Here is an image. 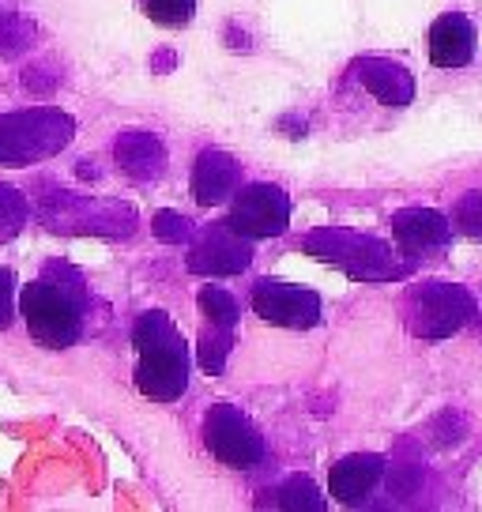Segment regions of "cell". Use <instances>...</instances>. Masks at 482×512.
<instances>
[{
  "label": "cell",
  "mask_w": 482,
  "mask_h": 512,
  "mask_svg": "<svg viewBox=\"0 0 482 512\" xmlns=\"http://www.w3.org/2000/svg\"><path fill=\"white\" fill-rule=\"evenodd\" d=\"M19 313L27 320L31 336L42 347H72L83 328V279L68 264L53 260L42 268V275L23 287L19 294Z\"/></svg>",
  "instance_id": "6da1fadb"
},
{
  "label": "cell",
  "mask_w": 482,
  "mask_h": 512,
  "mask_svg": "<svg viewBox=\"0 0 482 512\" xmlns=\"http://www.w3.org/2000/svg\"><path fill=\"white\" fill-rule=\"evenodd\" d=\"M132 343L140 351L136 388L151 400H177L185 392V384H189V347H185L181 332L174 328V320L159 313V309H151V313L136 320Z\"/></svg>",
  "instance_id": "7a4b0ae2"
},
{
  "label": "cell",
  "mask_w": 482,
  "mask_h": 512,
  "mask_svg": "<svg viewBox=\"0 0 482 512\" xmlns=\"http://www.w3.org/2000/svg\"><path fill=\"white\" fill-rule=\"evenodd\" d=\"M302 249L309 256H317L324 264L339 268L351 279L362 283H392L411 275V260H400L392 253V245H385L373 234H358V230H343V226H321V230H309Z\"/></svg>",
  "instance_id": "3957f363"
},
{
  "label": "cell",
  "mask_w": 482,
  "mask_h": 512,
  "mask_svg": "<svg viewBox=\"0 0 482 512\" xmlns=\"http://www.w3.org/2000/svg\"><path fill=\"white\" fill-rule=\"evenodd\" d=\"M76 136V121L65 110L38 106V110H19L0 117V166H34L42 159H53L65 151L68 140Z\"/></svg>",
  "instance_id": "277c9868"
},
{
  "label": "cell",
  "mask_w": 482,
  "mask_h": 512,
  "mask_svg": "<svg viewBox=\"0 0 482 512\" xmlns=\"http://www.w3.org/2000/svg\"><path fill=\"white\" fill-rule=\"evenodd\" d=\"M475 317V298L460 283H422L407 298V324L418 339H449Z\"/></svg>",
  "instance_id": "5b68a950"
},
{
  "label": "cell",
  "mask_w": 482,
  "mask_h": 512,
  "mask_svg": "<svg viewBox=\"0 0 482 512\" xmlns=\"http://www.w3.org/2000/svg\"><path fill=\"white\" fill-rule=\"evenodd\" d=\"M42 219L49 230H61V234H110V238L129 234L136 223L125 204L87 200V196H72V192L42 196Z\"/></svg>",
  "instance_id": "8992f818"
},
{
  "label": "cell",
  "mask_w": 482,
  "mask_h": 512,
  "mask_svg": "<svg viewBox=\"0 0 482 512\" xmlns=\"http://www.w3.org/2000/svg\"><path fill=\"white\" fill-rule=\"evenodd\" d=\"M204 441L219 464L234 471H253L264 460V441L257 426L241 415L234 403H215L204 418Z\"/></svg>",
  "instance_id": "52a82bcc"
},
{
  "label": "cell",
  "mask_w": 482,
  "mask_h": 512,
  "mask_svg": "<svg viewBox=\"0 0 482 512\" xmlns=\"http://www.w3.org/2000/svg\"><path fill=\"white\" fill-rule=\"evenodd\" d=\"M226 223L234 226L238 234H245L249 241L283 234L290 223L287 192L279 189V185H249V189H241L234 196V208H230Z\"/></svg>",
  "instance_id": "ba28073f"
},
{
  "label": "cell",
  "mask_w": 482,
  "mask_h": 512,
  "mask_svg": "<svg viewBox=\"0 0 482 512\" xmlns=\"http://www.w3.org/2000/svg\"><path fill=\"white\" fill-rule=\"evenodd\" d=\"M249 260H253L249 238L238 234L230 223H215L196 238L193 253H189V272L211 275V279H226V275L245 272Z\"/></svg>",
  "instance_id": "9c48e42d"
},
{
  "label": "cell",
  "mask_w": 482,
  "mask_h": 512,
  "mask_svg": "<svg viewBox=\"0 0 482 512\" xmlns=\"http://www.w3.org/2000/svg\"><path fill=\"white\" fill-rule=\"evenodd\" d=\"M253 313L279 328H313L321 320V298L313 290L264 279L253 290Z\"/></svg>",
  "instance_id": "30bf717a"
},
{
  "label": "cell",
  "mask_w": 482,
  "mask_h": 512,
  "mask_svg": "<svg viewBox=\"0 0 482 512\" xmlns=\"http://www.w3.org/2000/svg\"><path fill=\"white\" fill-rule=\"evenodd\" d=\"M381 479H385V456H377V452H354V456H343L332 467L328 490H332V497H336L339 505H362L377 490Z\"/></svg>",
  "instance_id": "8fae6325"
},
{
  "label": "cell",
  "mask_w": 482,
  "mask_h": 512,
  "mask_svg": "<svg viewBox=\"0 0 482 512\" xmlns=\"http://www.w3.org/2000/svg\"><path fill=\"white\" fill-rule=\"evenodd\" d=\"M354 72H358L362 87H366L377 102H385V106H407V102L415 98V80H411V72H407L400 61L362 57V61L354 64Z\"/></svg>",
  "instance_id": "7c38bea8"
},
{
  "label": "cell",
  "mask_w": 482,
  "mask_h": 512,
  "mask_svg": "<svg viewBox=\"0 0 482 512\" xmlns=\"http://www.w3.org/2000/svg\"><path fill=\"white\" fill-rule=\"evenodd\" d=\"M392 234L407 253H426L452 238V223L434 208H403L392 215Z\"/></svg>",
  "instance_id": "4fadbf2b"
},
{
  "label": "cell",
  "mask_w": 482,
  "mask_h": 512,
  "mask_svg": "<svg viewBox=\"0 0 482 512\" xmlns=\"http://www.w3.org/2000/svg\"><path fill=\"white\" fill-rule=\"evenodd\" d=\"M475 42L479 38H475L471 19L460 16V12H449L430 27V61L437 68H464L475 57Z\"/></svg>",
  "instance_id": "5bb4252c"
},
{
  "label": "cell",
  "mask_w": 482,
  "mask_h": 512,
  "mask_svg": "<svg viewBox=\"0 0 482 512\" xmlns=\"http://www.w3.org/2000/svg\"><path fill=\"white\" fill-rule=\"evenodd\" d=\"M113 155H117V166L132 177V181H155V177L166 170V147L159 144V136L151 132H121L117 144H113Z\"/></svg>",
  "instance_id": "9a60e30c"
},
{
  "label": "cell",
  "mask_w": 482,
  "mask_h": 512,
  "mask_svg": "<svg viewBox=\"0 0 482 512\" xmlns=\"http://www.w3.org/2000/svg\"><path fill=\"white\" fill-rule=\"evenodd\" d=\"M238 189V162L230 159L226 151H204L193 166V196L196 204H223L230 192Z\"/></svg>",
  "instance_id": "2e32d148"
},
{
  "label": "cell",
  "mask_w": 482,
  "mask_h": 512,
  "mask_svg": "<svg viewBox=\"0 0 482 512\" xmlns=\"http://www.w3.org/2000/svg\"><path fill=\"white\" fill-rule=\"evenodd\" d=\"M275 505L287 512H321L328 501H324V494L317 490V482L309 479V475H290L275 490Z\"/></svg>",
  "instance_id": "e0dca14e"
},
{
  "label": "cell",
  "mask_w": 482,
  "mask_h": 512,
  "mask_svg": "<svg viewBox=\"0 0 482 512\" xmlns=\"http://www.w3.org/2000/svg\"><path fill=\"white\" fill-rule=\"evenodd\" d=\"M230 339H234V328H219V324H211L208 332L200 336V366L208 369V373H223L226 366V354H230Z\"/></svg>",
  "instance_id": "ac0fdd59"
},
{
  "label": "cell",
  "mask_w": 482,
  "mask_h": 512,
  "mask_svg": "<svg viewBox=\"0 0 482 512\" xmlns=\"http://www.w3.org/2000/svg\"><path fill=\"white\" fill-rule=\"evenodd\" d=\"M200 313H204L211 324H219V328H234V324H238V302H234L223 287L200 290Z\"/></svg>",
  "instance_id": "d6986e66"
},
{
  "label": "cell",
  "mask_w": 482,
  "mask_h": 512,
  "mask_svg": "<svg viewBox=\"0 0 482 512\" xmlns=\"http://www.w3.org/2000/svg\"><path fill=\"white\" fill-rule=\"evenodd\" d=\"M23 223H27V200L16 189L0 185V241L16 238Z\"/></svg>",
  "instance_id": "ffe728a7"
},
{
  "label": "cell",
  "mask_w": 482,
  "mask_h": 512,
  "mask_svg": "<svg viewBox=\"0 0 482 512\" xmlns=\"http://www.w3.org/2000/svg\"><path fill=\"white\" fill-rule=\"evenodd\" d=\"M144 12L162 27H185L196 12V0H144Z\"/></svg>",
  "instance_id": "44dd1931"
},
{
  "label": "cell",
  "mask_w": 482,
  "mask_h": 512,
  "mask_svg": "<svg viewBox=\"0 0 482 512\" xmlns=\"http://www.w3.org/2000/svg\"><path fill=\"white\" fill-rule=\"evenodd\" d=\"M452 223L464 230L467 238H482V192H467L452 208Z\"/></svg>",
  "instance_id": "7402d4cb"
},
{
  "label": "cell",
  "mask_w": 482,
  "mask_h": 512,
  "mask_svg": "<svg viewBox=\"0 0 482 512\" xmlns=\"http://www.w3.org/2000/svg\"><path fill=\"white\" fill-rule=\"evenodd\" d=\"M151 230H155V238L166 241V245H181V241L193 234V223H189L181 211H159V215L151 219Z\"/></svg>",
  "instance_id": "603a6c76"
},
{
  "label": "cell",
  "mask_w": 482,
  "mask_h": 512,
  "mask_svg": "<svg viewBox=\"0 0 482 512\" xmlns=\"http://www.w3.org/2000/svg\"><path fill=\"white\" fill-rule=\"evenodd\" d=\"M34 27L27 19H19L16 12H8V8H0V49H23L31 42Z\"/></svg>",
  "instance_id": "cb8c5ba5"
},
{
  "label": "cell",
  "mask_w": 482,
  "mask_h": 512,
  "mask_svg": "<svg viewBox=\"0 0 482 512\" xmlns=\"http://www.w3.org/2000/svg\"><path fill=\"white\" fill-rule=\"evenodd\" d=\"M12 294H16L12 272H8V268H0V328H8V324H12V313H16V302H12Z\"/></svg>",
  "instance_id": "d4e9b609"
}]
</instances>
